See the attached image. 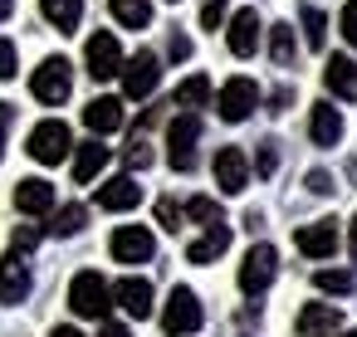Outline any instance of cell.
Here are the masks:
<instances>
[{"instance_id": "30", "label": "cell", "mask_w": 357, "mask_h": 337, "mask_svg": "<svg viewBox=\"0 0 357 337\" xmlns=\"http://www.w3.org/2000/svg\"><path fill=\"white\" fill-rule=\"evenodd\" d=\"M186 215H191L196 225H206V230H211V225H225V220H220V205H215L211 196H191V201H186Z\"/></svg>"}, {"instance_id": "31", "label": "cell", "mask_w": 357, "mask_h": 337, "mask_svg": "<svg viewBox=\"0 0 357 337\" xmlns=\"http://www.w3.org/2000/svg\"><path fill=\"white\" fill-rule=\"evenodd\" d=\"M313 283H318L323 293H352V274H347V269H318Z\"/></svg>"}, {"instance_id": "10", "label": "cell", "mask_w": 357, "mask_h": 337, "mask_svg": "<svg viewBox=\"0 0 357 337\" xmlns=\"http://www.w3.org/2000/svg\"><path fill=\"white\" fill-rule=\"evenodd\" d=\"M30 264H25V254H6V259H0V303H6V308H15V303H25L30 298Z\"/></svg>"}, {"instance_id": "8", "label": "cell", "mask_w": 357, "mask_h": 337, "mask_svg": "<svg viewBox=\"0 0 357 337\" xmlns=\"http://www.w3.org/2000/svg\"><path fill=\"white\" fill-rule=\"evenodd\" d=\"M84 64H89V74L103 84V79H118L123 74V49H118V40L108 35V30H98V35H89V45H84Z\"/></svg>"}, {"instance_id": "36", "label": "cell", "mask_w": 357, "mask_h": 337, "mask_svg": "<svg viewBox=\"0 0 357 337\" xmlns=\"http://www.w3.org/2000/svg\"><path fill=\"white\" fill-rule=\"evenodd\" d=\"M274 166H279V147L259 142V176H274Z\"/></svg>"}, {"instance_id": "11", "label": "cell", "mask_w": 357, "mask_h": 337, "mask_svg": "<svg viewBox=\"0 0 357 337\" xmlns=\"http://www.w3.org/2000/svg\"><path fill=\"white\" fill-rule=\"evenodd\" d=\"M255 108H259V84L255 79H230L220 88V118L225 123H245Z\"/></svg>"}, {"instance_id": "3", "label": "cell", "mask_w": 357, "mask_h": 337, "mask_svg": "<svg viewBox=\"0 0 357 337\" xmlns=\"http://www.w3.org/2000/svg\"><path fill=\"white\" fill-rule=\"evenodd\" d=\"M201 322H206L201 298H196L186 283H176V288H172V298H167V308H162V332H167V337H191Z\"/></svg>"}, {"instance_id": "34", "label": "cell", "mask_w": 357, "mask_h": 337, "mask_svg": "<svg viewBox=\"0 0 357 337\" xmlns=\"http://www.w3.org/2000/svg\"><path fill=\"white\" fill-rule=\"evenodd\" d=\"M157 220H162V230H181V210H176V201H157Z\"/></svg>"}, {"instance_id": "14", "label": "cell", "mask_w": 357, "mask_h": 337, "mask_svg": "<svg viewBox=\"0 0 357 337\" xmlns=\"http://www.w3.org/2000/svg\"><path fill=\"white\" fill-rule=\"evenodd\" d=\"M294 244H298L308 259H328V254L337 249V220H313V225H303V230L294 235Z\"/></svg>"}, {"instance_id": "1", "label": "cell", "mask_w": 357, "mask_h": 337, "mask_svg": "<svg viewBox=\"0 0 357 337\" xmlns=\"http://www.w3.org/2000/svg\"><path fill=\"white\" fill-rule=\"evenodd\" d=\"M69 88H74V64H69L64 54H50V59L30 74V93H35L45 108H59V103L69 98Z\"/></svg>"}, {"instance_id": "44", "label": "cell", "mask_w": 357, "mask_h": 337, "mask_svg": "<svg viewBox=\"0 0 357 337\" xmlns=\"http://www.w3.org/2000/svg\"><path fill=\"white\" fill-rule=\"evenodd\" d=\"M10 10H15V0H0V20H10Z\"/></svg>"}, {"instance_id": "19", "label": "cell", "mask_w": 357, "mask_h": 337, "mask_svg": "<svg viewBox=\"0 0 357 337\" xmlns=\"http://www.w3.org/2000/svg\"><path fill=\"white\" fill-rule=\"evenodd\" d=\"M308 132L318 147H337L342 142V113L333 103H313V118H308Z\"/></svg>"}, {"instance_id": "2", "label": "cell", "mask_w": 357, "mask_h": 337, "mask_svg": "<svg viewBox=\"0 0 357 337\" xmlns=\"http://www.w3.org/2000/svg\"><path fill=\"white\" fill-rule=\"evenodd\" d=\"M69 308H74L79 318H108V308H113V288H108V279L93 274V269L74 274V283H69Z\"/></svg>"}, {"instance_id": "35", "label": "cell", "mask_w": 357, "mask_h": 337, "mask_svg": "<svg viewBox=\"0 0 357 337\" xmlns=\"http://www.w3.org/2000/svg\"><path fill=\"white\" fill-rule=\"evenodd\" d=\"M220 20H225V0H206V6H201V25L215 30Z\"/></svg>"}, {"instance_id": "13", "label": "cell", "mask_w": 357, "mask_h": 337, "mask_svg": "<svg viewBox=\"0 0 357 337\" xmlns=\"http://www.w3.org/2000/svg\"><path fill=\"white\" fill-rule=\"evenodd\" d=\"M259 30H264V25H259V15H255L250 6H245V10H235V15H230V30H225L230 54H235V59H250V54L259 49Z\"/></svg>"}, {"instance_id": "33", "label": "cell", "mask_w": 357, "mask_h": 337, "mask_svg": "<svg viewBox=\"0 0 357 337\" xmlns=\"http://www.w3.org/2000/svg\"><path fill=\"white\" fill-rule=\"evenodd\" d=\"M342 40L357 49V0H347V6H342Z\"/></svg>"}, {"instance_id": "41", "label": "cell", "mask_w": 357, "mask_h": 337, "mask_svg": "<svg viewBox=\"0 0 357 337\" xmlns=\"http://www.w3.org/2000/svg\"><path fill=\"white\" fill-rule=\"evenodd\" d=\"M98 337H132V332H128L123 322H103V332H98Z\"/></svg>"}, {"instance_id": "38", "label": "cell", "mask_w": 357, "mask_h": 337, "mask_svg": "<svg viewBox=\"0 0 357 337\" xmlns=\"http://www.w3.org/2000/svg\"><path fill=\"white\" fill-rule=\"evenodd\" d=\"M308 191H313V196H333L337 186H333V176H328V171H308Z\"/></svg>"}, {"instance_id": "28", "label": "cell", "mask_w": 357, "mask_h": 337, "mask_svg": "<svg viewBox=\"0 0 357 337\" xmlns=\"http://www.w3.org/2000/svg\"><path fill=\"white\" fill-rule=\"evenodd\" d=\"M298 20H303V40H308V49H323V40H328V20H323V10H318V6H303Z\"/></svg>"}, {"instance_id": "23", "label": "cell", "mask_w": 357, "mask_h": 337, "mask_svg": "<svg viewBox=\"0 0 357 337\" xmlns=\"http://www.w3.org/2000/svg\"><path fill=\"white\" fill-rule=\"evenodd\" d=\"M225 249H230V225H211L201 240H191L186 259H191V264H211V259H220Z\"/></svg>"}, {"instance_id": "16", "label": "cell", "mask_w": 357, "mask_h": 337, "mask_svg": "<svg viewBox=\"0 0 357 337\" xmlns=\"http://www.w3.org/2000/svg\"><path fill=\"white\" fill-rule=\"evenodd\" d=\"M15 210H20V215H50V210H54V186L40 181V176H25V181L15 186Z\"/></svg>"}, {"instance_id": "27", "label": "cell", "mask_w": 357, "mask_h": 337, "mask_svg": "<svg viewBox=\"0 0 357 337\" xmlns=\"http://www.w3.org/2000/svg\"><path fill=\"white\" fill-rule=\"evenodd\" d=\"M84 225H89V210L84 205H59L54 220H50V235H79Z\"/></svg>"}, {"instance_id": "15", "label": "cell", "mask_w": 357, "mask_h": 337, "mask_svg": "<svg viewBox=\"0 0 357 337\" xmlns=\"http://www.w3.org/2000/svg\"><path fill=\"white\" fill-rule=\"evenodd\" d=\"M113 303H123L128 318H152V283L147 279H118L113 283Z\"/></svg>"}, {"instance_id": "26", "label": "cell", "mask_w": 357, "mask_h": 337, "mask_svg": "<svg viewBox=\"0 0 357 337\" xmlns=\"http://www.w3.org/2000/svg\"><path fill=\"white\" fill-rule=\"evenodd\" d=\"M176 103H181V108H206V103H211V79H206V74H191V79L176 88Z\"/></svg>"}, {"instance_id": "29", "label": "cell", "mask_w": 357, "mask_h": 337, "mask_svg": "<svg viewBox=\"0 0 357 337\" xmlns=\"http://www.w3.org/2000/svg\"><path fill=\"white\" fill-rule=\"evenodd\" d=\"M269 54H274V64H294V25H274L269 30Z\"/></svg>"}, {"instance_id": "32", "label": "cell", "mask_w": 357, "mask_h": 337, "mask_svg": "<svg viewBox=\"0 0 357 337\" xmlns=\"http://www.w3.org/2000/svg\"><path fill=\"white\" fill-rule=\"evenodd\" d=\"M40 235H45L40 225H20V230H15V240H10V249H15V254H30V249L40 244Z\"/></svg>"}, {"instance_id": "18", "label": "cell", "mask_w": 357, "mask_h": 337, "mask_svg": "<svg viewBox=\"0 0 357 337\" xmlns=\"http://www.w3.org/2000/svg\"><path fill=\"white\" fill-rule=\"evenodd\" d=\"M84 127L89 132H118L123 127V98H93L89 108H84Z\"/></svg>"}, {"instance_id": "6", "label": "cell", "mask_w": 357, "mask_h": 337, "mask_svg": "<svg viewBox=\"0 0 357 337\" xmlns=\"http://www.w3.org/2000/svg\"><path fill=\"white\" fill-rule=\"evenodd\" d=\"M274 274H279V249L274 244H250V254L240 259V293L259 298L274 283Z\"/></svg>"}, {"instance_id": "43", "label": "cell", "mask_w": 357, "mask_h": 337, "mask_svg": "<svg viewBox=\"0 0 357 337\" xmlns=\"http://www.w3.org/2000/svg\"><path fill=\"white\" fill-rule=\"evenodd\" d=\"M50 337H84V332H79V327H54Z\"/></svg>"}, {"instance_id": "24", "label": "cell", "mask_w": 357, "mask_h": 337, "mask_svg": "<svg viewBox=\"0 0 357 337\" xmlns=\"http://www.w3.org/2000/svg\"><path fill=\"white\" fill-rule=\"evenodd\" d=\"M40 10H45V20H50L59 35H74L79 20H84V0H40Z\"/></svg>"}, {"instance_id": "42", "label": "cell", "mask_w": 357, "mask_h": 337, "mask_svg": "<svg viewBox=\"0 0 357 337\" xmlns=\"http://www.w3.org/2000/svg\"><path fill=\"white\" fill-rule=\"evenodd\" d=\"M347 249H352V259H357V215H352V235H347Z\"/></svg>"}, {"instance_id": "25", "label": "cell", "mask_w": 357, "mask_h": 337, "mask_svg": "<svg viewBox=\"0 0 357 337\" xmlns=\"http://www.w3.org/2000/svg\"><path fill=\"white\" fill-rule=\"evenodd\" d=\"M108 10L123 30H147L152 25V0H108Z\"/></svg>"}, {"instance_id": "39", "label": "cell", "mask_w": 357, "mask_h": 337, "mask_svg": "<svg viewBox=\"0 0 357 337\" xmlns=\"http://www.w3.org/2000/svg\"><path fill=\"white\" fill-rule=\"evenodd\" d=\"M167 54H172V59H191V40H186V35H172Z\"/></svg>"}, {"instance_id": "20", "label": "cell", "mask_w": 357, "mask_h": 337, "mask_svg": "<svg viewBox=\"0 0 357 337\" xmlns=\"http://www.w3.org/2000/svg\"><path fill=\"white\" fill-rule=\"evenodd\" d=\"M323 84H328L337 98H357V59L333 54V59L323 64Z\"/></svg>"}, {"instance_id": "45", "label": "cell", "mask_w": 357, "mask_h": 337, "mask_svg": "<svg viewBox=\"0 0 357 337\" xmlns=\"http://www.w3.org/2000/svg\"><path fill=\"white\" fill-rule=\"evenodd\" d=\"M342 337H357V332H342Z\"/></svg>"}, {"instance_id": "21", "label": "cell", "mask_w": 357, "mask_h": 337, "mask_svg": "<svg viewBox=\"0 0 357 337\" xmlns=\"http://www.w3.org/2000/svg\"><path fill=\"white\" fill-rule=\"evenodd\" d=\"M337 322H342V313H337L333 303H308V308L298 313V337H323V332H337Z\"/></svg>"}, {"instance_id": "37", "label": "cell", "mask_w": 357, "mask_h": 337, "mask_svg": "<svg viewBox=\"0 0 357 337\" xmlns=\"http://www.w3.org/2000/svg\"><path fill=\"white\" fill-rule=\"evenodd\" d=\"M0 79H15V45L0 40Z\"/></svg>"}, {"instance_id": "4", "label": "cell", "mask_w": 357, "mask_h": 337, "mask_svg": "<svg viewBox=\"0 0 357 337\" xmlns=\"http://www.w3.org/2000/svg\"><path fill=\"white\" fill-rule=\"evenodd\" d=\"M25 152L40 162V166H59L69 152H74V132L59 123V118H50V123H40L35 132H30V142H25Z\"/></svg>"}, {"instance_id": "22", "label": "cell", "mask_w": 357, "mask_h": 337, "mask_svg": "<svg viewBox=\"0 0 357 337\" xmlns=\"http://www.w3.org/2000/svg\"><path fill=\"white\" fill-rule=\"evenodd\" d=\"M103 166H108V147H103L98 137L84 142V147H74V181H79V186H89Z\"/></svg>"}, {"instance_id": "17", "label": "cell", "mask_w": 357, "mask_h": 337, "mask_svg": "<svg viewBox=\"0 0 357 337\" xmlns=\"http://www.w3.org/2000/svg\"><path fill=\"white\" fill-rule=\"evenodd\" d=\"M98 205L103 210H137L142 205V186L132 176H113L108 186H98Z\"/></svg>"}, {"instance_id": "40", "label": "cell", "mask_w": 357, "mask_h": 337, "mask_svg": "<svg viewBox=\"0 0 357 337\" xmlns=\"http://www.w3.org/2000/svg\"><path fill=\"white\" fill-rule=\"evenodd\" d=\"M10 118H15V108H10V103H0V152H6V132H10Z\"/></svg>"}, {"instance_id": "46", "label": "cell", "mask_w": 357, "mask_h": 337, "mask_svg": "<svg viewBox=\"0 0 357 337\" xmlns=\"http://www.w3.org/2000/svg\"><path fill=\"white\" fill-rule=\"evenodd\" d=\"M172 6H176V0H172Z\"/></svg>"}, {"instance_id": "7", "label": "cell", "mask_w": 357, "mask_h": 337, "mask_svg": "<svg viewBox=\"0 0 357 337\" xmlns=\"http://www.w3.org/2000/svg\"><path fill=\"white\" fill-rule=\"evenodd\" d=\"M162 79V59L152 49H137L132 59H123V98H147Z\"/></svg>"}, {"instance_id": "9", "label": "cell", "mask_w": 357, "mask_h": 337, "mask_svg": "<svg viewBox=\"0 0 357 337\" xmlns=\"http://www.w3.org/2000/svg\"><path fill=\"white\" fill-rule=\"evenodd\" d=\"M108 249H113V259H118V264H147V259H152V249H157V240H152V230H147V225H118V230H113V240H108Z\"/></svg>"}, {"instance_id": "5", "label": "cell", "mask_w": 357, "mask_h": 337, "mask_svg": "<svg viewBox=\"0 0 357 337\" xmlns=\"http://www.w3.org/2000/svg\"><path fill=\"white\" fill-rule=\"evenodd\" d=\"M196 142H201V118L196 113L172 118V127H167V162H172V171H191L196 166Z\"/></svg>"}, {"instance_id": "12", "label": "cell", "mask_w": 357, "mask_h": 337, "mask_svg": "<svg viewBox=\"0 0 357 337\" xmlns=\"http://www.w3.org/2000/svg\"><path fill=\"white\" fill-rule=\"evenodd\" d=\"M215 186H220L225 196H240V191L250 186V157H245L240 147H220V152H215Z\"/></svg>"}]
</instances>
